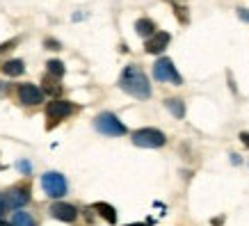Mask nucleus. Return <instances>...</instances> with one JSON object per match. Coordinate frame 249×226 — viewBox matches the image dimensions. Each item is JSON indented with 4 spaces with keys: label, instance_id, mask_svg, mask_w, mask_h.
<instances>
[{
    "label": "nucleus",
    "instance_id": "obj_13",
    "mask_svg": "<svg viewBox=\"0 0 249 226\" xmlns=\"http://www.w3.org/2000/svg\"><path fill=\"white\" fill-rule=\"evenodd\" d=\"M165 105H167V110L176 117V119H183V117H185V105H183L181 98H167Z\"/></svg>",
    "mask_w": 249,
    "mask_h": 226
},
{
    "label": "nucleus",
    "instance_id": "obj_22",
    "mask_svg": "<svg viewBox=\"0 0 249 226\" xmlns=\"http://www.w3.org/2000/svg\"><path fill=\"white\" fill-rule=\"evenodd\" d=\"M240 142L245 144V146H247L249 149V133H240Z\"/></svg>",
    "mask_w": 249,
    "mask_h": 226
},
{
    "label": "nucleus",
    "instance_id": "obj_9",
    "mask_svg": "<svg viewBox=\"0 0 249 226\" xmlns=\"http://www.w3.org/2000/svg\"><path fill=\"white\" fill-rule=\"evenodd\" d=\"M172 37H169V32H156L151 39H146V44H144V51L149 55H158L162 53L167 46H169Z\"/></svg>",
    "mask_w": 249,
    "mask_h": 226
},
{
    "label": "nucleus",
    "instance_id": "obj_11",
    "mask_svg": "<svg viewBox=\"0 0 249 226\" xmlns=\"http://www.w3.org/2000/svg\"><path fill=\"white\" fill-rule=\"evenodd\" d=\"M91 210H96L101 217L106 219L107 224H114V222H117V210H114L110 204H106V201H98V204H94V206H91Z\"/></svg>",
    "mask_w": 249,
    "mask_h": 226
},
{
    "label": "nucleus",
    "instance_id": "obj_3",
    "mask_svg": "<svg viewBox=\"0 0 249 226\" xmlns=\"http://www.w3.org/2000/svg\"><path fill=\"white\" fill-rule=\"evenodd\" d=\"M94 126H96L98 133H103L107 137H119V135H126V126L117 119V114L112 112H101L94 121Z\"/></svg>",
    "mask_w": 249,
    "mask_h": 226
},
{
    "label": "nucleus",
    "instance_id": "obj_21",
    "mask_svg": "<svg viewBox=\"0 0 249 226\" xmlns=\"http://www.w3.org/2000/svg\"><path fill=\"white\" fill-rule=\"evenodd\" d=\"M5 208H9V206H7V201H5V199L0 196V217L5 215Z\"/></svg>",
    "mask_w": 249,
    "mask_h": 226
},
{
    "label": "nucleus",
    "instance_id": "obj_16",
    "mask_svg": "<svg viewBox=\"0 0 249 226\" xmlns=\"http://www.w3.org/2000/svg\"><path fill=\"white\" fill-rule=\"evenodd\" d=\"M46 67H48V73L57 75V78H62V75H64V71H67V69H64V64H62L60 60H48V62H46Z\"/></svg>",
    "mask_w": 249,
    "mask_h": 226
},
{
    "label": "nucleus",
    "instance_id": "obj_20",
    "mask_svg": "<svg viewBox=\"0 0 249 226\" xmlns=\"http://www.w3.org/2000/svg\"><path fill=\"white\" fill-rule=\"evenodd\" d=\"M46 48H51V51H60V44H57L55 39H46Z\"/></svg>",
    "mask_w": 249,
    "mask_h": 226
},
{
    "label": "nucleus",
    "instance_id": "obj_14",
    "mask_svg": "<svg viewBox=\"0 0 249 226\" xmlns=\"http://www.w3.org/2000/svg\"><path fill=\"white\" fill-rule=\"evenodd\" d=\"M2 73L5 75H23L25 73V64L21 60H9L2 64Z\"/></svg>",
    "mask_w": 249,
    "mask_h": 226
},
{
    "label": "nucleus",
    "instance_id": "obj_7",
    "mask_svg": "<svg viewBox=\"0 0 249 226\" xmlns=\"http://www.w3.org/2000/svg\"><path fill=\"white\" fill-rule=\"evenodd\" d=\"M73 112H76V105L69 103V101H53V103H48V107H46L48 119H53V121L67 119L69 114H73Z\"/></svg>",
    "mask_w": 249,
    "mask_h": 226
},
{
    "label": "nucleus",
    "instance_id": "obj_25",
    "mask_svg": "<svg viewBox=\"0 0 249 226\" xmlns=\"http://www.w3.org/2000/svg\"><path fill=\"white\" fill-rule=\"evenodd\" d=\"M169 2H174V5H178V2H181V0H169Z\"/></svg>",
    "mask_w": 249,
    "mask_h": 226
},
{
    "label": "nucleus",
    "instance_id": "obj_24",
    "mask_svg": "<svg viewBox=\"0 0 249 226\" xmlns=\"http://www.w3.org/2000/svg\"><path fill=\"white\" fill-rule=\"evenodd\" d=\"M126 226H149V224H126Z\"/></svg>",
    "mask_w": 249,
    "mask_h": 226
},
{
    "label": "nucleus",
    "instance_id": "obj_23",
    "mask_svg": "<svg viewBox=\"0 0 249 226\" xmlns=\"http://www.w3.org/2000/svg\"><path fill=\"white\" fill-rule=\"evenodd\" d=\"M18 169H23V172H30V165H28V162H18Z\"/></svg>",
    "mask_w": 249,
    "mask_h": 226
},
{
    "label": "nucleus",
    "instance_id": "obj_17",
    "mask_svg": "<svg viewBox=\"0 0 249 226\" xmlns=\"http://www.w3.org/2000/svg\"><path fill=\"white\" fill-rule=\"evenodd\" d=\"M176 16H178V21L181 23H188V12H185V7H183V5H176Z\"/></svg>",
    "mask_w": 249,
    "mask_h": 226
},
{
    "label": "nucleus",
    "instance_id": "obj_5",
    "mask_svg": "<svg viewBox=\"0 0 249 226\" xmlns=\"http://www.w3.org/2000/svg\"><path fill=\"white\" fill-rule=\"evenodd\" d=\"M41 188L51 199H60V196L67 194V178L57 172H48L41 176Z\"/></svg>",
    "mask_w": 249,
    "mask_h": 226
},
{
    "label": "nucleus",
    "instance_id": "obj_2",
    "mask_svg": "<svg viewBox=\"0 0 249 226\" xmlns=\"http://www.w3.org/2000/svg\"><path fill=\"white\" fill-rule=\"evenodd\" d=\"M165 142H167L165 133L158 128H140L133 133V144L142 146V149H160Z\"/></svg>",
    "mask_w": 249,
    "mask_h": 226
},
{
    "label": "nucleus",
    "instance_id": "obj_15",
    "mask_svg": "<svg viewBox=\"0 0 249 226\" xmlns=\"http://www.w3.org/2000/svg\"><path fill=\"white\" fill-rule=\"evenodd\" d=\"M12 226H35V219L25 210H16L14 217H12Z\"/></svg>",
    "mask_w": 249,
    "mask_h": 226
},
{
    "label": "nucleus",
    "instance_id": "obj_8",
    "mask_svg": "<svg viewBox=\"0 0 249 226\" xmlns=\"http://www.w3.org/2000/svg\"><path fill=\"white\" fill-rule=\"evenodd\" d=\"M5 201H7L9 208L21 210L23 206L30 201V192H28V188H12V190L5 192Z\"/></svg>",
    "mask_w": 249,
    "mask_h": 226
},
{
    "label": "nucleus",
    "instance_id": "obj_19",
    "mask_svg": "<svg viewBox=\"0 0 249 226\" xmlns=\"http://www.w3.org/2000/svg\"><path fill=\"white\" fill-rule=\"evenodd\" d=\"M238 16H240L245 23H249V9H245V7H238Z\"/></svg>",
    "mask_w": 249,
    "mask_h": 226
},
{
    "label": "nucleus",
    "instance_id": "obj_6",
    "mask_svg": "<svg viewBox=\"0 0 249 226\" xmlns=\"http://www.w3.org/2000/svg\"><path fill=\"white\" fill-rule=\"evenodd\" d=\"M18 101L23 105H39L44 101V89H39L37 85L25 83L18 87Z\"/></svg>",
    "mask_w": 249,
    "mask_h": 226
},
{
    "label": "nucleus",
    "instance_id": "obj_10",
    "mask_svg": "<svg viewBox=\"0 0 249 226\" xmlns=\"http://www.w3.org/2000/svg\"><path fill=\"white\" fill-rule=\"evenodd\" d=\"M51 215H53L55 219H60V222H76L78 210H76V206L57 201V204L51 206Z\"/></svg>",
    "mask_w": 249,
    "mask_h": 226
},
{
    "label": "nucleus",
    "instance_id": "obj_18",
    "mask_svg": "<svg viewBox=\"0 0 249 226\" xmlns=\"http://www.w3.org/2000/svg\"><path fill=\"white\" fill-rule=\"evenodd\" d=\"M16 46V39H9V41H5V44H0V53H5V51H9V48H14Z\"/></svg>",
    "mask_w": 249,
    "mask_h": 226
},
{
    "label": "nucleus",
    "instance_id": "obj_12",
    "mask_svg": "<svg viewBox=\"0 0 249 226\" xmlns=\"http://www.w3.org/2000/svg\"><path fill=\"white\" fill-rule=\"evenodd\" d=\"M135 30L140 37H146V39H151L153 35H156V23L151 21V18H140V21L135 23Z\"/></svg>",
    "mask_w": 249,
    "mask_h": 226
},
{
    "label": "nucleus",
    "instance_id": "obj_4",
    "mask_svg": "<svg viewBox=\"0 0 249 226\" xmlns=\"http://www.w3.org/2000/svg\"><path fill=\"white\" fill-rule=\"evenodd\" d=\"M153 78L160 80V83H172V85H183L181 73L176 71L174 62L169 57H160L156 64H153Z\"/></svg>",
    "mask_w": 249,
    "mask_h": 226
},
{
    "label": "nucleus",
    "instance_id": "obj_1",
    "mask_svg": "<svg viewBox=\"0 0 249 226\" xmlns=\"http://www.w3.org/2000/svg\"><path fill=\"white\" fill-rule=\"evenodd\" d=\"M119 87L126 91V94H130V96H135V98H142V101H146V98L151 96L149 78H146L142 69L135 67V64H130V67L124 69V73H121V78H119Z\"/></svg>",
    "mask_w": 249,
    "mask_h": 226
}]
</instances>
